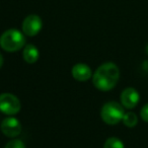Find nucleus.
I'll list each match as a JSON object with an SVG mask.
<instances>
[{"instance_id": "obj_1", "label": "nucleus", "mask_w": 148, "mask_h": 148, "mask_svg": "<svg viewBox=\"0 0 148 148\" xmlns=\"http://www.w3.org/2000/svg\"><path fill=\"white\" fill-rule=\"evenodd\" d=\"M120 78V69L113 62L103 63L92 75V83L101 91H109L117 85Z\"/></svg>"}, {"instance_id": "obj_2", "label": "nucleus", "mask_w": 148, "mask_h": 148, "mask_svg": "<svg viewBox=\"0 0 148 148\" xmlns=\"http://www.w3.org/2000/svg\"><path fill=\"white\" fill-rule=\"evenodd\" d=\"M25 45V38L21 31L9 29L5 31L0 37V47L4 51L13 53L23 49Z\"/></svg>"}, {"instance_id": "obj_3", "label": "nucleus", "mask_w": 148, "mask_h": 148, "mask_svg": "<svg viewBox=\"0 0 148 148\" xmlns=\"http://www.w3.org/2000/svg\"><path fill=\"white\" fill-rule=\"evenodd\" d=\"M125 108L117 101H108L103 106L101 111V120L108 125H117L123 120Z\"/></svg>"}, {"instance_id": "obj_4", "label": "nucleus", "mask_w": 148, "mask_h": 148, "mask_svg": "<svg viewBox=\"0 0 148 148\" xmlns=\"http://www.w3.org/2000/svg\"><path fill=\"white\" fill-rule=\"evenodd\" d=\"M21 103L18 97L12 93L4 92L0 95V112L6 116H14L21 111Z\"/></svg>"}, {"instance_id": "obj_5", "label": "nucleus", "mask_w": 148, "mask_h": 148, "mask_svg": "<svg viewBox=\"0 0 148 148\" xmlns=\"http://www.w3.org/2000/svg\"><path fill=\"white\" fill-rule=\"evenodd\" d=\"M43 23L42 18L37 14H29L23 19L21 29L23 33L27 37H35L41 32Z\"/></svg>"}, {"instance_id": "obj_6", "label": "nucleus", "mask_w": 148, "mask_h": 148, "mask_svg": "<svg viewBox=\"0 0 148 148\" xmlns=\"http://www.w3.org/2000/svg\"><path fill=\"white\" fill-rule=\"evenodd\" d=\"M1 132L4 134L6 137L9 138H14L18 136L21 133V124L16 118L14 117H7L1 122V126H0Z\"/></svg>"}, {"instance_id": "obj_7", "label": "nucleus", "mask_w": 148, "mask_h": 148, "mask_svg": "<svg viewBox=\"0 0 148 148\" xmlns=\"http://www.w3.org/2000/svg\"><path fill=\"white\" fill-rule=\"evenodd\" d=\"M120 99H121V105L125 109L132 110L139 103L140 95L133 87H127L122 91L121 95H120Z\"/></svg>"}, {"instance_id": "obj_8", "label": "nucleus", "mask_w": 148, "mask_h": 148, "mask_svg": "<svg viewBox=\"0 0 148 148\" xmlns=\"http://www.w3.org/2000/svg\"><path fill=\"white\" fill-rule=\"evenodd\" d=\"M71 74L75 80L80 81V82H84L87 81L91 76H92V72L88 65L84 63H78L72 67Z\"/></svg>"}, {"instance_id": "obj_9", "label": "nucleus", "mask_w": 148, "mask_h": 148, "mask_svg": "<svg viewBox=\"0 0 148 148\" xmlns=\"http://www.w3.org/2000/svg\"><path fill=\"white\" fill-rule=\"evenodd\" d=\"M23 57L27 63L29 64H34L39 60L40 57V52L38 50V48L33 44H27L23 48Z\"/></svg>"}, {"instance_id": "obj_10", "label": "nucleus", "mask_w": 148, "mask_h": 148, "mask_svg": "<svg viewBox=\"0 0 148 148\" xmlns=\"http://www.w3.org/2000/svg\"><path fill=\"white\" fill-rule=\"evenodd\" d=\"M122 122L124 123V125L128 128H134L138 124V117L135 113L133 112H127L124 114V117Z\"/></svg>"}, {"instance_id": "obj_11", "label": "nucleus", "mask_w": 148, "mask_h": 148, "mask_svg": "<svg viewBox=\"0 0 148 148\" xmlns=\"http://www.w3.org/2000/svg\"><path fill=\"white\" fill-rule=\"evenodd\" d=\"M103 148H125L123 141L117 137H110L106 140Z\"/></svg>"}, {"instance_id": "obj_12", "label": "nucleus", "mask_w": 148, "mask_h": 148, "mask_svg": "<svg viewBox=\"0 0 148 148\" xmlns=\"http://www.w3.org/2000/svg\"><path fill=\"white\" fill-rule=\"evenodd\" d=\"M4 148H25V144L23 143L21 140L14 139L9 141L8 143L5 145Z\"/></svg>"}, {"instance_id": "obj_13", "label": "nucleus", "mask_w": 148, "mask_h": 148, "mask_svg": "<svg viewBox=\"0 0 148 148\" xmlns=\"http://www.w3.org/2000/svg\"><path fill=\"white\" fill-rule=\"evenodd\" d=\"M140 117L144 122L148 123V103H146V105H144L142 107L141 111H140Z\"/></svg>"}, {"instance_id": "obj_14", "label": "nucleus", "mask_w": 148, "mask_h": 148, "mask_svg": "<svg viewBox=\"0 0 148 148\" xmlns=\"http://www.w3.org/2000/svg\"><path fill=\"white\" fill-rule=\"evenodd\" d=\"M2 65H3V56H2V54L0 53V69H1Z\"/></svg>"}, {"instance_id": "obj_15", "label": "nucleus", "mask_w": 148, "mask_h": 148, "mask_svg": "<svg viewBox=\"0 0 148 148\" xmlns=\"http://www.w3.org/2000/svg\"><path fill=\"white\" fill-rule=\"evenodd\" d=\"M146 52H147V54H148V45L146 46Z\"/></svg>"}]
</instances>
